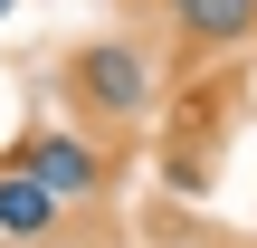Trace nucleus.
<instances>
[{"mask_svg":"<svg viewBox=\"0 0 257 248\" xmlns=\"http://www.w3.org/2000/svg\"><path fill=\"white\" fill-rule=\"evenodd\" d=\"M19 162H29V172H38V182H48L67 210L105 191V153H95L86 134H29V143H19Z\"/></svg>","mask_w":257,"mask_h":248,"instance_id":"2","label":"nucleus"},{"mask_svg":"<svg viewBox=\"0 0 257 248\" xmlns=\"http://www.w3.org/2000/svg\"><path fill=\"white\" fill-rule=\"evenodd\" d=\"M57 220H67V201H57V191L10 153V162H0V239H10V248H48V239H57Z\"/></svg>","mask_w":257,"mask_h":248,"instance_id":"3","label":"nucleus"},{"mask_svg":"<svg viewBox=\"0 0 257 248\" xmlns=\"http://www.w3.org/2000/svg\"><path fill=\"white\" fill-rule=\"evenodd\" d=\"M162 10H172V29L191 48H238V38H257V0H162Z\"/></svg>","mask_w":257,"mask_h":248,"instance_id":"4","label":"nucleus"},{"mask_svg":"<svg viewBox=\"0 0 257 248\" xmlns=\"http://www.w3.org/2000/svg\"><path fill=\"white\" fill-rule=\"evenodd\" d=\"M0 10H10V0H0Z\"/></svg>","mask_w":257,"mask_h":248,"instance_id":"5","label":"nucleus"},{"mask_svg":"<svg viewBox=\"0 0 257 248\" xmlns=\"http://www.w3.org/2000/svg\"><path fill=\"white\" fill-rule=\"evenodd\" d=\"M76 96L105 105V115H143V105H153V67H143V48H134V38H95V48L76 57Z\"/></svg>","mask_w":257,"mask_h":248,"instance_id":"1","label":"nucleus"}]
</instances>
